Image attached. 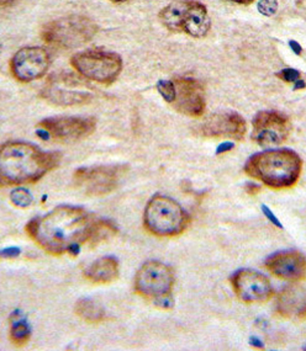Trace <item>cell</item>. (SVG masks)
<instances>
[{"mask_svg":"<svg viewBox=\"0 0 306 351\" xmlns=\"http://www.w3.org/2000/svg\"><path fill=\"white\" fill-rule=\"evenodd\" d=\"M290 45H292V46H293V49H294V52H298V55H301V46H299V45H298V43H296V45H295V43H290Z\"/></svg>","mask_w":306,"mask_h":351,"instance_id":"f546056e","label":"cell"},{"mask_svg":"<svg viewBox=\"0 0 306 351\" xmlns=\"http://www.w3.org/2000/svg\"><path fill=\"white\" fill-rule=\"evenodd\" d=\"M71 66L82 78L109 85L119 78L123 71V60L115 52L89 49L75 53L71 58Z\"/></svg>","mask_w":306,"mask_h":351,"instance_id":"8992f818","label":"cell"},{"mask_svg":"<svg viewBox=\"0 0 306 351\" xmlns=\"http://www.w3.org/2000/svg\"><path fill=\"white\" fill-rule=\"evenodd\" d=\"M228 1H233V3H236V4L247 5V4H251L252 1H255V0H228Z\"/></svg>","mask_w":306,"mask_h":351,"instance_id":"f1b7e54d","label":"cell"},{"mask_svg":"<svg viewBox=\"0 0 306 351\" xmlns=\"http://www.w3.org/2000/svg\"><path fill=\"white\" fill-rule=\"evenodd\" d=\"M301 73L295 71L293 68H285L282 72L278 73V77L284 82H298L301 80Z\"/></svg>","mask_w":306,"mask_h":351,"instance_id":"484cf974","label":"cell"},{"mask_svg":"<svg viewBox=\"0 0 306 351\" xmlns=\"http://www.w3.org/2000/svg\"><path fill=\"white\" fill-rule=\"evenodd\" d=\"M61 162L57 152L41 151L26 142L0 145V186H20L38 182Z\"/></svg>","mask_w":306,"mask_h":351,"instance_id":"7a4b0ae2","label":"cell"},{"mask_svg":"<svg viewBox=\"0 0 306 351\" xmlns=\"http://www.w3.org/2000/svg\"><path fill=\"white\" fill-rule=\"evenodd\" d=\"M74 311L78 317L91 324H99L106 318L103 307L91 298L80 300L78 302L75 303Z\"/></svg>","mask_w":306,"mask_h":351,"instance_id":"44dd1931","label":"cell"},{"mask_svg":"<svg viewBox=\"0 0 306 351\" xmlns=\"http://www.w3.org/2000/svg\"><path fill=\"white\" fill-rule=\"evenodd\" d=\"M189 224V215L183 207L168 196L156 195L148 201L143 212V226L156 237L182 234Z\"/></svg>","mask_w":306,"mask_h":351,"instance_id":"277c9868","label":"cell"},{"mask_svg":"<svg viewBox=\"0 0 306 351\" xmlns=\"http://www.w3.org/2000/svg\"><path fill=\"white\" fill-rule=\"evenodd\" d=\"M198 136L207 138L241 141L247 132V122L236 112H220L208 117L196 128Z\"/></svg>","mask_w":306,"mask_h":351,"instance_id":"4fadbf2b","label":"cell"},{"mask_svg":"<svg viewBox=\"0 0 306 351\" xmlns=\"http://www.w3.org/2000/svg\"><path fill=\"white\" fill-rule=\"evenodd\" d=\"M49 52L43 47H24L12 56L10 72L21 83L43 78L49 68Z\"/></svg>","mask_w":306,"mask_h":351,"instance_id":"7c38bea8","label":"cell"},{"mask_svg":"<svg viewBox=\"0 0 306 351\" xmlns=\"http://www.w3.org/2000/svg\"><path fill=\"white\" fill-rule=\"evenodd\" d=\"M276 312L283 317L305 315V289L301 285H290L276 296Z\"/></svg>","mask_w":306,"mask_h":351,"instance_id":"e0dca14e","label":"cell"},{"mask_svg":"<svg viewBox=\"0 0 306 351\" xmlns=\"http://www.w3.org/2000/svg\"><path fill=\"white\" fill-rule=\"evenodd\" d=\"M19 0H0V9H5V8H12L18 3Z\"/></svg>","mask_w":306,"mask_h":351,"instance_id":"83f0119b","label":"cell"},{"mask_svg":"<svg viewBox=\"0 0 306 351\" xmlns=\"http://www.w3.org/2000/svg\"><path fill=\"white\" fill-rule=\"evenodd\" d=\"M231 285L236 296L248 304L267 302L274 295L270 279L251 269H242L233 274Z\"/></svg>","mask_w":306,"mask_h":351,"instance_id":"8fae6325","label":"cell"},{"mask_svg":"<svg viewBox=\"0 0 306 351\" xmlns=\"http://www.w3.org/2000/svg\"><path fill=\"white\" fill-rule=\"evenodd\" d=\"M117 233V226L110 221H108V219H94L86 244L94 247L99 243L110 239L111 237L115 236Z\"/></svg>","mask_w":306,"mask_h":351,"instance_id":"7402d4cb","label":"cell"},{"mask_svg":"<svg viewBox=\"0 0 306 351\" xmlns=\"http://www.w3.org/2000/svg\"><path fill=\"white\" fill-rule=\"evenodd\" d=\"M303 159L287 148L268 149L252 156L245 165L246 174L272 189H290L299 182Z\"/></svg>","mask_w":306,"mask_h":351,"instance_id":"3957f363","label":"cell"},{"mask_svg":"<svg viewBox=\"0 0 306 351\" xmlns=\"http://www.w3.org/2000/svg\"><path fill=\"white\" fill-rule=\"evenodd\" d=\"M30 328L24 322L14 323L10 328V340L15 346H26L30 340Z\"/></svg>","mask_w":306,"mask_h":351,"instance_id":"603a6c76","label":"cell"},{"mask_svg":"<svg viewBox=\"0 0 306 351\" xmlns=\"http://www.w3.org/2000/svg\"><path fill=\"white\" fill-rule=\"evenodd\" d=\"M113 3H125V1H129V0H110Z\"/></svg>","mask_w":306,"mask_h":351,"instance_id":"4dcf8cb0","label":"cell"},{"mask_svg":"<svg viewBox=\"0 0 306 351\" xmlns=\"http://www.w3.org/2000/svg\"><path fill=\"white\" fill-rule=\"evenodd\" d=\"M290 128L287 116L276 111H261L252 121L251 138L262 147H276L288 140Z\"/></svg>","mask_w":306,"mask_h":351,"instance_id":"9c48e42d","label":"cell"},{"mask_svg":"<svg viewBox=\"0 0 306 351\" xmlns=\"http://www.w3.org/2000/svg\"><path fill=\"white\" fill-rule=\"evenodd\" d=\"M98 31L99 26L92 19L83 15H71L47 23L43 27L41 36L49 46L71 49L89 43Z\"/></svg>","mask_w":306,"mask_h":351,"instance_id":"5b68a950","label":"cell"},{"mask_svg":"<svg viewBox=\"0 0 306 351\" xmlns=\"http://www.w3.org/2000/svg\"><path fill=\"white\" fill-rule=\"evenodd\" d=\"M82 88H86V85L80 80H75V78L52 79L49 85L43 88L41 97L49 103L60 106H73L91 103L94 99L92 93Z\"/></svg>","mask_w":306,"mask_h":351,"instance_id":"9a60e30c","label":"cell"},{"mask_svg":"<svg viewBox=\"0 0 306 351\" xmlns=\"http://www.w3.org/2000/svg\"><path fill=\"white\" fill-rule=\"evenodd\" d=\"M176 99L174 109L189 117H202L207 109L205 89L200 82L193 78L174 79Z\"/></svg>","mask_w":306,"mask_h":351,"instance_id":"5bb4252c","label":"cell"},{"mask_svg":"<svg viewBox=\"0 0 306 351\" xmlns=\"http://www.w3.org/2000/svg\"><path fill=\"white\" fill-rule=\"evenodd\" d=\"M161 95L163 97L167 103L172 104L176 99V86L171 80H159L157 84Z\"/></svg>","mask_w":306,"mask_h":351,"instance_id":"cb8c5ba5","label":"cell"},{"mask_svg":"<svg viewBox=\"0 0 306 351\" xmlns=\"http://www.w3.org/2000/svg\"><path fill=\"white\" fill-rule=\"evenodd\" d=\"M210 18H209L208 9L207 6L191 0L187 16L184 20L183 31L190 36L200 38L207 36L210 30Z\"/></svg>","mask_w":306,"mask_h":351,"instance_id":"d6986e66","label":"cell"},{"mask_svg":"<svg viewBox=\"0 0 306 351\" xmlns=\"http://www.w3.org/2000/svg\"><path fill=\"white\" fill-rule=\"evenodd\" d=\"M246 191L250 195H256L261 191V188L258 185H255V184H248L246 186Z\"/></svg>","mask_w":306,"mask_h":351,"instance_id":"4316f807","label":"cell"},{"mask_svg":"<svg viewBox=\"0 0 306 351\" xmlns=\"http://www.w3.org/2000/svg\"><path fill=\"white\" fill-rule=\"evenodd\" d=\"M120 265L115 256H104L94 261L84 271V278L89 282L97 285H108L119 278Z\"/></svg>","mask_w":306,"mask_h":351,"instance_id":"ac0fdd59","label":"cell"},{"mask_svg":"<svg viewBox=\"0 0 306 351\" xmlns=\"http://www.w3.org/2000/svg\"><path fill=\"white\" fill-rule=\"evenodd\" d=\"M37 128L52 140L73 142L91 136L97 121L94 117H51L43 120Z\"/></svg>","mask_w":306,"mask_h":351,"instance_id":"30bf717a","label":"cell"},{"mask_svg":"<svg viewBox=\"0 0 306 351\" xmlns=\"http://www.w3.org/2000/svg\"><path fill=\"white\" fill-rule=\"evenodd\" d=\"M94 219L82 207H57L43 217L32 219L26 226V232L49 254H67L86 244Z\"/></svg>","mask_w":306,"mask_h":351,"instance_id":"6da1fadb","label":"cell"},{"mask_svg":"<svg viewBox=\"0 0 306 351\" xmlns=\"http://www.w3.org/2000/svg\"><path fill=\"white\" fill-rule=\"evenodd\" d=\"M176 282L174 271L165 263L150 261L136 273L135 291L142 297L151 300H165L172 295Z\"/></svg>","mask_w":306,"mask_h":351,"instance_id":"52a82bcc","label":"cell"},{"mask_svg":"<svg viewBox=\"0 0 306 351\" xmlns=\"http://www.w3.org/2000/svg\"><path fill=\"white\" fill-rule=\"evenodd\" d=\"M258 10L266 16H272L278 10V3L276 0H259Z\"/></svg>","mask_w":306,"mask_h":351,"instance_id":"d4e9b609","label":"cell"},{"mask_svg":"<svg viewBox=\"0 0 306 351\" xmlns=\"http://www.w3.org/2000/svg\"><path fill=\"white\" fill-rule=\"evenodd\" d=\"M128 170L126 165H100L75 170L74 186L88 196H104L117 188Z\"/></svg>","mask_w":306,"mask_h":351,"instance_id":"ba28073f","label":"cell"},{"mask_svg":"<svg viewBox=\"0 0 306 351\" xmlns=\"http://www.w3.org/2000/svg\"><path fill=\"white\" fill-rule=\"evenodd\" d=\"M266 267L279 279L299 282L305 279L306 261L299 250H284L270 255Z\"/></svg>","mask_w":306,"mask_h":351,"instance_id":"2e32d148","label":"cell"},{"mask_svg":"<svg viewBox=\"0 0 306 351\" xmlns=\"http://www.w3.org/2000/svg\"><path fill=\"white\" fill-rule=\"evenodd\" d=\"M191 0H174L171 4L163 8L159 12V19L162 24L168 30L180 32L183 31L184 20L189 9Z\"/></svg>","mask_w":306,"mask_h":351,"instance_id":"ffe728a7","label":"cell"}]
</instances>
